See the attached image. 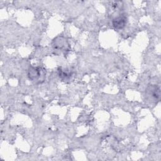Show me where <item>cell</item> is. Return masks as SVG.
I'll return each instance as SVG.
<instances>
[{
	"instance_id": "1",
	"label": "cell",
	"mask_w": 161,
	"mask_h": 161,
	"mask_svg": "<svg viewBox=\"0 0 161 161\" xmlns=\"http://www.w3.org/2000/svg\"><path fill=\"white\" fill-rule=\"evenodd\" d=\"M127 23V19L124 16H120L115 19L113 22V25L116 28H123Z\"/></svg>"
},
{
	"instance_id": "2",
	"label": "cell",
	"mask_w": 161,
	"mask_h": 161,
	"mask_svg": "<svg viewBox=\"0 0 161 161\" xmlns=\"http://www.w3.org/2000/svg\"><path fill=\"white\" fill-rule=\"evenodd\" d=\"M29 76L32 80H35L40 77L39 70L37 68H33L29 71Z\"/></svg>"
}]
</instances>
